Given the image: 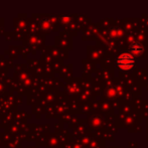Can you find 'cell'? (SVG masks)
<instances>
[{"label": "cell", "mask_w": 148, "mask_h": 148, "mask_svg": "<svg viewBox=\"0 0 148 148\" xmlns=\"http://www.w3.org/2000/svg\"><path fill=\"white\" fill-rule=\"evenodd\" d=\"M129 51H131V53H133L134 56H140L142 55L144 47H142V45L139 42H133L129 47Z\"/></svg>", "instance_id": "7a4b0ae2"}, {"label": "cell", "mask_w": 148, "mask_h": 148, "mask_svg": "<svg viewBox=\"0 0 148 148\" xmlns=\"http://www.w3.org/2000/svg\"><path fill=\"white\" fill-rule=\"evenodd\" d=\"M117 66L119 69L123 71H129L134 68L135 66V59L133 56L129 53H121L117 58Z\"/></svg>", "instance_id": "6da1fadb"}]
</instances>
